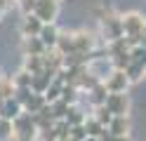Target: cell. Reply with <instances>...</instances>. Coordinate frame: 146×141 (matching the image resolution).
Segmentation results:
<instances>
[{
    "mask_svg": "<svg viewBox=\"0 0 146 141\" xmlns=\"http://www.w3.org/2000/svg\"><path fill=\"white\" fill-rule=\"evenodd\" d=\"M3 78H5V75H3V73H0V82H3Z\"/></svg>",
    "mask_w": 146,
    "mask_h": 141,
    "instance_id": "obj_29",
    "label": "cell"
},
{
    "mask_svg": "<svg viewBox=\"0 0 146 141\" xmlns=\"http://www.w3.org/2000/svg\"><path fill=\"white\" fill-rule=\"evenodd\" d=\"M85 120H87V113H83L78 108V103L76 106H71L68 108V115H66V122L71 127H76V125H85Z\"/></svg>",
    "mask_w": 146,
    "mask_h": 141,
    "instance_id": "obj_19",
    "label": "cell"
},
{
    "mask_svg": "<svg viewBox=\"0 0 146 141\" xmlns=\"http://www.w3.org/2000/svg\"><path fill=\"white\" fill-rule=\"evenodd\" d=\"M59 5L61 3H57V0H35L31 14H35L42 24H54L59 17Z\"/></svg>",
    "mask_w": 146,
    "mask_h": 141,
    "instance_id": "obj_5",
    "label": "cell"
},
{
    "mask_svg": "<svg viewBox=\"0 0 146 141\" xmlns=\"http://www.w3.org/2000/svg\"><path fill=\"white\" fill-rule=\"evenodd\" d=\"M59 28H57V24H45L42 26V31H40V40H42V45L47 47V50H57V42H59Z\"/></svg>",
    "mask_w": 146,
    "mask_h": 141,
    "instance_id": "obj_12",
    "label": "cell"
},
{
    "mask_svg": "<svg viewBox=\"0 0 146 141\" xmlns=\"http://www.w3.org/2000/svg\"><path fill=\"white\" fill-rule=\"evenodd\" d=\"M47 47L42 45L40 38H24V56H42Z\"/></svg>",
    "mask_w": 146,
    "mask_h": 141,
    "instance_id": "obj_13",
    "label": "cell"
},
{
    "mask_svg": "<svg viewBox=\"0 0 146 141\" xmlns=\"http://www.w3.org/2000/svg\"><path fill=\"white\" fill-rule=\"evenodd\" d=\"M130 64H139L146 68V42H137L130 47Z\"/></svg>",
    "mask_w": 146,
    "mask_h": 141,
    "instance_id": "obj_15",
    "label": "cell"
},
{
    "mask_svg": "<svg viewBox=\"0 0 146 141\" xmlns=\"http://www.w3.org/2000/svg\"><path fill=\"white\" fill-rule=\"evenodd\" d=\"M61 92H64V82L57 78V80L47 87V92H45V101H47V103H57V101L61 99Z\"/></svg>",
    "mask_w": 146,
    "mask_h": 141,
    "instance_id": "obj_18",
    "label": "cell"
},
{
    "mask_svg": "<svg viewBox=\"0 0 146 141\" xmlns=\"http://www.w3.org/2000/svg\"><path fill=\"white\" fill-rule=\"evenodd\" d=\"M24 113V106H21V101L12 97V99H0V118H5V120H17Z\"/></svg>",
    "mask_w": 146,
    "mask_h": 141,
    "instance_id": "obj_9",
    "label": "cell"
},
{
    "mask_svg": "<svg viewBox=\"0 0 146 141\" xmlns=\"http://www.w3.org/2000/svg\"><path fill=\"white\" fill-rule=\"evenodd\" d=\"M125 73H127V78H130V82H139L141 78H146V68L139 66V64H127Z\"/></svg>",
    "mask_w": 146,
    "mask_h": 141,
    "instance_id": "obj_20",
    "label": "cell"
},
{
    "mask_svg": "<svg viewBox=\"0 0 146 141\" xmlns=\"http://www.w3.org/2000/svg\"><path fill=\"white\" fill-rule=\"evenodd\" d=\"M94 47V35L90 31H61L57 52L61 56H73V54H92Z\"/></svg>",
    "mask_w": 146,
    "mask_h": 141,
    "instance_id": "obj_1",
    "label": "cell"
},
{
    "mask_svg": "<svg viewBox=\"0 0 146 141\" xmlns=\"http://www.w3.org/2000/svg\"><path fill=\"white\" fill-rule=\"evenodd\" d=\"M42 21L35 14H24V19H21V35L24 38H38L40 35V31H42Z\"/></svg>",
    "mask_w": 146,
    "mask_h": 141,
    "instance_id": "obj_11",
    "label": "cell"
},
{
    "mask_svg": "<svg viewBox=\"0 0 146 141\" xmlns=\"http://www.w3.org/2000/svg\"><path fill=\"white\" fill-rule=\"evenodd\" d=\"M24 71L26 73H42L45 71V61H42V56H24Z\"/></svg>",
    "mask_w": 146,
    "mask_h": 141,
    "instance_id": "obj_16",
    "label": "cell"
},
{
    "mask_svg": "<svg viewBox=\"0 0 146 141\" xmlns=\"http://www.w3.org/2000/svg\"><path fill=\"white\" fill-rule=\"evenodd\" d=\"M3 17H5V12H3V9H0V19H3Z\"/></svg>",
    "mask_w": 146,
    "mask_h": 141,
    "instance_id": "obj_28",
    "label": "cell"
},
{
    "mask_svg": "<svg viewBox=\"0 0 146 141\" xmlns=\"http://www.w3.org/2000/svg\"><path fill=\"white\" fill-rule=\"evenodd\" d=\"M68 136H71V139H76V141H85V139H87V132H85L83 125H76V127H71Z\"/></svg>",
    "mask_w": 146,
    "mask_h": 141,
    "instance_id": "obj_25",
    "label": "cell"
},
{
    "mask_svg": "<svg viewBox=\"0 0 146 141\" xmlns=\"http://www.w3.org/2000/svg\"><path fill=\"white\" fill-rule=\"evenodd\" d=\"M14 92H17V87H14L12 78H7V75H5L3 82H0V99H12Z\"/></svg>",
    "mask_w": 146,
    "mask_h": 141,
    "instance_id": "obj_22",
    "label": "cell"
},
{
    "mask_svg": "<svg viewBox=\"0 0 146 141\" xmlns=\"http://www.w3.org/2000/svg\"><path fill=\"white\" fill-rule=\"evenodd\" d=\"M57 141H66V139H57Z\"/></svg>",
    "mask_w": 146,
    "mask_h": 141,
    "instance_id": "obj_30",
    "label": "cell"
},
{
    "mask_svg": "<svg viewBox=\"0 0 146 141\" xmlns=\"http://www.w3.org/2000/svg\"><path fill=\"white\" fill-rule=\"evenodd\" d=\"M92 111H94V113H92V115H94V118H97L99 122H102V125H104V127H108V122H111V120H113V115H111V113H108V111H106V106H99V108H92Z\"/></svg>",
    "mask_w": 146,
    "mask_h": 141,
    "instance_id": "obj_24",
    "label": "cell"
},
{
    "mask_svg": "<svg viewBox=\"0 0 146 141\" xmlns=\"http://www.w3.org/2000/svg\"><path fill=\"white\" fill-rule=\"evenodd\" d=\"M120 24H123V38L130 45L144 42V33H146V17L141 12H125L120 14Z\"/></svg>",
    "mask_w": 146,
    "mask_h": 141,
    "instance_id": "obj_2",
    "label": "cell"
},
{
    "mask_svg": "<svg viewBox=\"0 0 146 141\" xmlns=\"http://www.w3.org/2000/svg\"><path fill=\"white\" fill-rule=\"evenodd\" d=\"M45 106H47L45 94H35V92H31V97L24 101V113H31V115H35V113H40Z\"/></svg>",
    "mask_w": 146,
    "mask_h": 141,
    "instance_id": "obj_14",
    "label": "cell"
},
{
    "mask_svg": "<svg viewBox=\"0 0 146 141\" xmlns=\"http://www.w3.org/2000/svg\"><path fill=\"white\" fill-rule=\"evenodd\" d=\"M85 141H102V139H99V136H87Z\"/></svg>",
    "mask_w": 146,
    "mask_h": 141,
    "instance_id": "obj_27",
    "label": "cell"
},
{
    "mask_svg": "<svg viewBox=\"0 0 146 141\" xmlns=\"http://www.w3.org/2000/svg\"><path fill=\"white\" fill-rule=\"evenodd\" d=\"M99 24H102V33H104V40L106 42H115L123 38V24H120V14L111 12H99Z\"/></svg>",
    "mask_w": 146,
    "mask_h": 141,
    "instance_id": "obj_3",
    "label": "cell"
},
{
    "mask_svg": "<svg viewBox=\"0 0 146 141\" xmlns=\"http://www.w3.org/2000/svg\"><path fill=\"white\" fill-rule=\"evenodd\" d=\"M83 97L87 99V103L92 108H99V106H104L106 103V97H108V92H106V87H104V82H97V85H92Z\"/></svg>",
    "mask_w": 146,
    "mask_h": 141,
    "instance_id": "obj_10",
    "label": "cell"
},
{
    "mask_svg": "<svg viewBox=\"0 0 146 141\" xmlns=\"http://www.w3.org/2000/svg\"><path fill=\"white\" fill-rule=\"evenodd\" d=\"M57 3H61V0H57Z\"/></svg>",
    "mask_w": 146,
    "mask_h": 141,
    "instance_id": "obj_31",
    "label": "cell"
},
{
    "mask_svg": "<svg viewBox=\"0 0 146 141\" xmlns=\"http://www.w3.org/2000/svg\"><path fill=\"white\" fill-rule=\"evenodd\" d=\"M102 141H130V136H127V139H113L108 132H104V134H102Z\"/></svg>",
    "mask_w": 146,
    "mask_h": 141,
    "instance_id": "obj_26",
    "label": "cell"
},
{
    "mask_svg": "<svg viewBox=\"0 0 146 141\" xmlns=\"http://www.w3.org/2000/svg\"><path fill=\"white\" fill-rule=\"evenodd\" d=\"M12 127H14V136L19 141H35L40 134V129H38L31 113H21L17 120H12Z\"/></svg>",
    "mask_w": 146,
    "mask_h": 141,
    "instance_id": "obj_4",
    "label": "cell"
},
{
    "mask_svg": "<svg viewBox=\"0 0 146 141\" xmlns=\"http://www.w3.org/2000/svg\"><path fill=\"white\" fill-rule=\"evenodd\" d=\"M130 85L132 82H130V78H127V73L123 68H113L104 80V87H106L108 94H123V92H127Z\"/></svg>",
    "mask_w": 146,
    "mask_h": 141,
    "instance_id": "obj_6",
    "label": "cell"
},
{
    "mask_svg": "<svg viewBox=\"0 0 146 141\" xmlns=\"http://www.w3.org/2000/svg\"><path fill=\"white\" fill-rule=\"evenodd\" d=\"M12 136H14L12 120H5V118H0V141H10Z\"/></svg>",
    "mask_w": 146,
    "mask_h": 141,
    "instance_id": "obj_23",
    "label": "cell"
},
{
    "mask_svg": "<svg viewBox=\"0 0 146 141\" xmlns=\"http://www.w3.org/2000/svg\"><path fill=\"white\" fill-rule=\"evenodd\" d=\"M83 127H85V132H87V136H99V139H102V134L106 132V127H104L94 115H87V120H85Z\"/></svg>",
    "mask_w": 146,
    "mask_h": 141,
    "instance_id": "obj_17",
    "label": "cell"
},
{
    "mask_svg": "<svg viewBox=\"0 0 146 141\" xmlns=\"http://www.w3.org/2000/svg\"><path fill=\"white\" fill-rule=\"evenodd\" d=\"M130 129H132L130 115H115L111 122H108V127H106V132L113 139H127L130 136Z\"/></svg>",
    "mask_w": 146,
    "mask_h": 141,
    "instance_id": "obj_8",
    "label": "cell"
},
{
    "mask_svg": "<svg viewBox=\"0 0 146 141\" xmlns=\"http://www.w3.org/2000/svg\"><path fill=\"white\" fill-rule=\"evenodd\" d=\"M106 111L111 113V115H130V97H127V92L123 94H108L106 97Z\"/></svg>",
    "mask_w": 146,
    "mask_h": 141,
    "instance_id": "obj_7",
    "label": "cell"
},
{
    "mask_svg": "<svg viewBox=\"0 0 146 141\" xmlns=\"http://www.w3.org/2000/svg\"><path fill=\"white\" fill-rule=\"evenodd\" d=\"M31 78H33V75H31V73H26V71L21 68L17 75H12V82H14V87H17V89H24V87H31Z\"/></svg>",
    "mask_w": 146,
    "mask_h": 141,
    "instance_id": "obj_21",
    "label": "cell"
}]
</instances>
